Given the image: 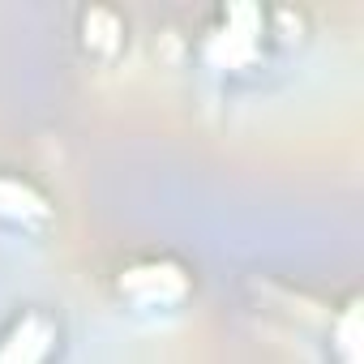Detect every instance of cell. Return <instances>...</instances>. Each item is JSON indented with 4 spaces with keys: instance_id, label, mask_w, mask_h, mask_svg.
I'll use <instances>...</instances> for the list:
<instances>
[{
    "instance_id": "cell-1",
    "label": "cell",
    "mask_w": 364,
    "mask_h": 364,
    "mask_svg": "<svg viewBox=\"0 0 364 364\" xmlns=\"http://www.w3.org/2000/svg\"><path fill=\"white\" fill-rule=\"evenodd\" d=\"M287 43L279 31V9H257V5H223L210 14V22L198 35V60L215 77H249L266 65V56Z\"/></svg>"
},
{
    "instance_id": "cell-2",
    "label": "cell",
    "mask_w": 364,
    "mask_h": 364,
    "mask_svg": "<svg viewBox=\"0 0 364 364\" xmlns=\"http://www.w3.org/2000/svg\"><path fill=\"white\" fill-rule=\"evenodd\" d=\"M116 296L133 313H176L193 300V270L171 253H150L120 266Z\"/></svg>"
},
{
    "instance_id": "cell-3",
    "label": "cell",
    "mask_w": 364,
    "mask_h": 364,
    "mask_svg": "<svg viewBox=\"0 0 364 364\" xmlns=\"http://www.w3.org/2000/svg\"><path fill=\"white\" fill-rule=\"evenodd\" d=\"M60 343V317L43 304H26L0 326V364H56Z\"/></svg>"
},
{
    "instance_id": "cell-4",
    "label": "cell",
    "mask_w": 364,
    "mask_h": 364,
    "mask_svg": "<svg viewBox=\"0 0 364 364\" xmlns=\"http://www.w3.org/2000/svg\"><path fill=\"white\" fill-rule=\"evenodd\" d=\"M0 223L18 232H43L52 223V198L22 171H0Z\"/></svg>"
},
{
    "instance_id": "cell-5",
    "label": "cell",
    "mask_w": 364,
    "mask_h": 364,
    "mask_svg": "<svg viewBox=\"0 0 364 364\" xmlns=\"http://www.w3.org/2000/svg\"><path fill=\"white\" fill-rule=\"evenodd\" d=\"M77 43H82V52H86L90 60L112 65V60L124 52V43H129V22H124V14L112 9V5H90V9H82V14H77Z\"/></svg>"
},
{
    "instance_id": "cell-6",
    "label": "cell",
    "mask_w": 364,
    "mask_h": 364,
    "mask_svg": "<svg viewBox=\"0 0 364 364\" xmlns=\"http://www.w3.org/2000/svg\"><path fill=\"white\" fill-rule=\"evenodd\" d=\"M338 330H343V338L334 343L338 364H355V334H360V321H355V300H351V304H343V313H338Z\"/></svg>"
}]
</instances>
